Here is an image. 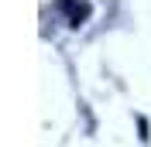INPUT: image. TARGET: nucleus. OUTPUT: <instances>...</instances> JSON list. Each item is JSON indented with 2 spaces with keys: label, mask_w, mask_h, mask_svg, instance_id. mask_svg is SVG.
Listing matches in <instances>:
<instances>
[{
  "label": "nucleus",
  "mask_w": 151,
  "mask_h": 147,
  "mask_svg": "<svg viewBox=\"0 0 151 147\" xmlns=\"http://www.w3.org/2000/svg\"><path fill=\"white\" fill-rule=\"evenodd\" d=\"M58 10L65 14L69 28H79L89 21V0H58Z\"/></svg>",
  "instance_id": "obj_1"
}]
</instances>
